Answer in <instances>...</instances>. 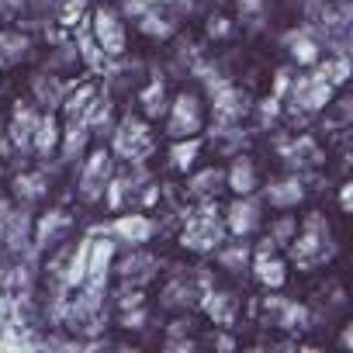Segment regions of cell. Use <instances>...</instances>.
I'll return each instance as SVG.
<instances>
[{"label": "cell", "mask_w": 353, "mask_h": 353, "mask_svg": "<svg viewBox=\"0 0 353 353\" xmlns=\"http://www.w3.org/2000/svg\"><path fill=\"white\" fill-rule=\"evenodd\" d=\"M229 232L232 236H246V232H253L256 225H260V208H256V201H250V194H239V201L229 208Z\"/></svg>", "instance_id": "8992f818"}, {"label": "cell", "mask_w": 353, "mask_h": 353, "mask_svg": "<svg viewBox=\"0 0 353 353\" xmlns=\"http://www.w3.org/2000/svg\"><path fill=\"white\" fill-rule=\"evenodd\" d=\"M222 181H225L222 170H205V173H198L194 181H191V191H194L198 198H212V194L222 191Z\"/></svg>", "instance_id": "5bb4252c"}, {"label": "cell", "mask_w": 353, "mask_h": 353, "mask_svg": "<svg viewBox=\"0 0 353 353\" xmlns=\"http://www.w3.org/2000/svg\"><path fill=\"white\" fill-rule=\"evenodd\" d=\"M108 173H111V156L104 152V149H97L90 159H87V170H83V181H80V194L87 198V201H94V198H101L104 194V181H108Z\"/></svg>", "instance_id": "5b68a950"}, {"label": "cell", "mask_w": 353, "mask_h": 353, "mask_svg": "<svg viewBox=\"0 0 353 353\" xmlns=\"http://www.w3.org/2000/svg\"><path fill=\"white\" fill-rule=\"evenodd\" d=\"M111 253H114V243L111 239H101L94 243L90 239V256H87V281L101 284L104 274H108V263H111Z\"/></svg>", "instance_id": "9c48e42d"}, {"label": "cell", "mask_w": 353, "mask_h": 353, "mask_svg": "<svg viewBox=\"0 0 353 353\" xmlns=\"http://www.w3.org/2000/svg\"><path fill=\"white\" fill-rule=\"evenodd\" d=\"M288 232H291V219H284V222H277V229H274V236H277V239H284Z\"/></svg>", "instance_id": "d4e9b609"}, {"label": "cell", "mask_w": 353, "mask_h": 353, "mask_svg": "<svg viewBox=\"0 0 353 353\" xmlns=\"http://www.w3.org/2000/svg\"><path fill=\"white\" fill-rule=\"evenodd\" d=\"M208 315L215 319V322H222V325H229L232 322V312H236V301L229 298V294H208Z\"/></svg>", "instance_id": "ac0fdd59"}, {"label": "cell", "mask_w": 353, "mask_h": 353, "mask_svg": "<svg viewBox=\"0 0 353 353\" xmlns=\"http://www.w3.org/2000/svg\"><path fill=\"white\" fill-rule=\"evenodd\" d=\"M35 125H39L35 111H32L28 104H25V108H18L14 125H11V139H14L18 145H28V142H32V135H35Z\"/></svg>", "instance_id": "8fae6325"}, {"label": "cell", "mask_w": 353, "mask_h": 353, "mask_svg": "<svg viewBox=\"0 0 353 353\" xmlns=\"http://www.w3.org/2000/svg\"><path fill=\"white\" fill-rule=\"evenodd\" d=\"M94 39L104 49V56H121L125 52V28H121V18L111 8L94 11Z\"/></svg>", "instance_id": "7a4b0ae2"}, {"label": "cell", "mask_w": 353, "mask_h": 353, "mask_svg": "<svg viewBox=\"0 0 353 353\" xmlns=\"http://www.w3.org/2000/svg\"><path fill=\"white\" fill-rule=\"evenodd\" d=\"M319 80H325L329 87H336V83H346V77H350V59H346V52H339L336 59H329L319 73H315Z\"/></svg>", "instance_id": "9a60e30c"}, {"label": "cell", "mask_w": 353, "mask_h": 353, "mask_svg": "<svg viewBox=\"0 0 353 353\" xmlns=\"http://www.w3.org/2000/svg\"><path fill=\"white\" fill-rule=\"evenodd\" d=\"M284 46L291 49V56H294L298 63H315V59H319V46H315L305 32H291V35H284Z\"/></svg>", "instance_id": "30bf717a"}, {"label": "cell", "mask_w": 353, "mask_h": 353, "mask_svg": "<svg viewBox=\"0 0 353 353\" xmlns=\"http://www.w3.org/2000/svg\"><path fill=\"white\" fill-rule=\"evenodd\" d=\"M142 104H145V114L152 118V114H159L166 104H163V87L156 83V87H149L145 94H142Z\"/></svg>", "instance_id": "7402d4cb"}, {"label": "cell", "mask_w": 353, "mask_h": 353, "mask_svg": "<svg viewBox=\"0 0 353 353\" xmlns=\"http://www.w3.org/2000/svg\"><path fill=\"white\" fill-rule=\"evenodd\" d=\"M42 184H46V176H42V173H32V176H18V181H14L18 194H25V198H39V194H42Z\"/></svg>", "instance_id": "ffe728a7"}, {"label": "cell", "mask_w": 353, "mask_h": 353, "mask_svg": "<svg viewBox=\"0 0 353 353\" xmlns=\"http://www.w3.org/2000/svg\"><path fill=\"white\" fill-rule=\"evenodd\" d=\"M339 205H343V212H350V205H353V188H350V184L343 188V194H339Z\"/></svg>", "instance_id": "cb8c5ba5"}, {"label": "cell", "mask_w": 353, "mask_h": 353, "mask_svg": "<svg viewBox=\"0 0 353 353\" xmlns=\"http://www.w3.org/2000/svg\"><path fill=\"white\" fill-rule=\"evenodd\" d=\"M35 149L42 152V156H49L52 149H56V142H59V128H56V121L52 118H42L39 125H35Z\"/></svg>", "instance_id": "2e32d148"}, {"label": "cell", "mask_w": 353, "mask_h": 353, "mask_svg": "<svg viewBox=\"0 0 353 353\" xmlns=\"http://www.w3.org/2000/svg\"><path fill=\"white\" fill-rule=\"evenodd\" d=\"M256 277L267 288H281L284 284V263L281 260H270V253H260L256 256Z\"/></svg>", "instance_id": "4fadbf2b"}, {"label": "cell", "mask_w": 353, "mask_h": 353, "mask_svg": "<svg viewBox=\"0 0 353 353\" xmlns=\"http://www.w3.org/2000/svg\"><path fill=\"white\" fill-rule=\"evenodd\" d=\"M59 225H63V212H49V215H46L42 222H39V232H35L39 246H46V243H49V236H52V232H56Z\"/></svg>", "instance_id": "44dd1931"}, {"label": "cell", "mask_w": 353, "mask_h": 353, "mask_svg": "<svg viewBox=\"0 0 353 353\" xmlns=\"http://www.w3.org/2000/svg\"><path fill=\"white\" fill-rule=\"evenodd\" d=\"M229 188L236 194H253L256 191V166L250 156H236V163L229 166Z\"/></svg>", "instance_id": "52a82bcc"}, {"label": "cell", "mask_w": 353, "mask_h": 353, "mask_svg": "<svg viewBox=\"0 0 353 353\" xmlns=\"http://www.w3.org/2000/svg\"><path fill=\"white\" fill-rule=\"evenodd\" d=\"M208 32H212V35H225V32H229V25H225V21H222V18H219V25H212V28H208Z\"/></svg>", "instance_id": "4316f807"}, {"label": "cell", "mask_w": 353, "mask_h": 353, "mask_svg": "<svg viewBox=\"0 0 353 353\" xmlns=\"http://www.w3.org/2000/svg\"><path fill=\"white\" fill-rule=\"evenodd\" d=\"M267 201L277 205V208H291L301 201V184L298 181H281L274 188H267Z\"/></svg>", "instance_id": "7c38bea8"}, {"label": "cell", "mask_w": 353, "mask_h": 353, "mask_svg": "<svg viewBox=\"0 0 353 353\" xmlns=\"http://www.w3.org/2000/svg\"><path fill=\"white\" fill-rule=\"evenodd\" d=\"M114 236H121L125 243H145L152 236V222L145 215H121L114 225H111Z\"/></svg>", "instance_id": "ba28073f"}, {"label": "cell", "mask_w": 353, "mask_h": 353, "mask_svg": "<svg viewBox=\"0 0 353 353\" xmlns=\"http://www.w3.org/2000/svg\"><path fill=\"white\" fill-rule=\"evenodd\" d=\"M114 145H118V152L128 156V159H142V156L152 149V142H149V135H145V125L135 121V118H125V121H121V132L114 135Z\"/></svg>", "instance_id": "277c9868"}, {"label": "cell", "mask_w": 353, "mask_h": 353, "mask_svg": "<svg viewBox=\"0 0 353 353\" xmlns=\"http://www.w3.org/2000/svg\"><path fill=\"white\" fill-rule=\"evenodd\" d=\"M198 152H201V142H198V139L176 142V145H173V166H176V170H191L194 159H198Z\"/></svg>", "instance_id": "d6986e66"}, {"label": "cell", "mask_w": 353, "mask_h": 353, "mask_svg": "<svg viewBox=\"0 0 353 353\" xmlns=\"http://www.w3.org/2000/svg\"><path fill=\"white\" fill-rule=\"evenodd\" d=\"M222 263H225L229 270H239V267L246 263V250H243V246H236V250H222Z\"/></svg>", "instance_id": "603a6c76"}, {"label": "cell", "mask_w": 353, "mask_h": 353, "mask_svg": "<svg viewBox=\"0 0 353 353\" xmlns=\"http://www.w3.org/2000/svg\"><path fill=\"white\" fill-rule=\"evenodd\" d=\"M25 49H28V39H25V35H14V32H4V35H0V63L21 59Z\"/></svg>", "instance_id": "e0dca14e"}, {"label": "cell", "mask_w": 353, "mask_h": 353, "mask_svg": "<svg viewBox=\"0 0 353 353\" xmlns=\"http://www.w3.org/2000/svg\"><path fill=\"white\" fill-rule=\"evenodd\" d=\"M263 0H239V11H260Z\"/></svg>", "instance_id": "484cf974"}, {"label": "cell", "mask_w": 353, "mask_h": 353, "mask_svg": "<svg viewBox=\"0 0 353 353\" xmlns=\"http://www.w3.org/2000/svg\"><path fill=\"white\" fill-rule=\"evenodd\" d=\"M212 212H215V208L205 205V212L191 219V225H188V232H184V246H188V250L205 253V250H215V246L222 243V225H219V215H212Z\"/></svg>", "instance_id": "6da1fadb"}, {"label": "cell", "mask_w": 353, "mask_h": 353, "mask_svg": "<svg viewBox=\"0 0 353 353\" xmlns=\"http://www.w3.org/2000/svg\"><path fill=\"white\" fill-rule=\"evenodd\" d=\"M198 128H201V101L194 94H181L170 111V135L184 139V135H194Z\"/></svg>", "instance_id": "3957f363"}]
</instances>
